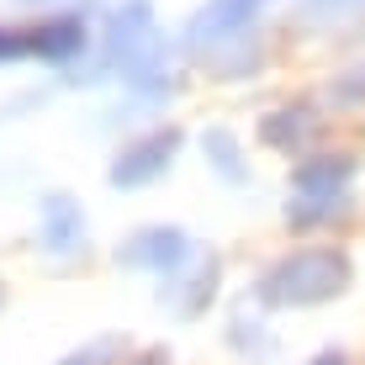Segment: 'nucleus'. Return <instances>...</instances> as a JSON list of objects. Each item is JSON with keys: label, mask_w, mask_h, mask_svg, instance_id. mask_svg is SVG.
Listing matches in <instances>:
<instances>
[{"label": "nucleus", "mask_w": 365, "mask_h": 365, "mask_svg": "<svg viewBox=\"0 0 365 365\" xmlns=\"http://www.w3.org/2000/svg\"><path fill=\"white\" fill-rule=\"evenodd\" d=\"M27 43H32V53H43V58H74L80 43H85V27H80V16H64V27L48 21V27H37Z\"/></svg>", "instance_id": "2"}, {"label": "nucleus", "mask_w": 365, "mask_h": 365, "mask_svg": "<svg viewBox=\"0 0 365 365\" xmlns=\"http://www.w3.org/2000/svg\"><path fill=\"white\" fill-rule=\"evenodd\" d=\"M180 238H175V233H154V238H133V244H128V255H180Z\"/></svg>", "instance_id": "3"}, {"label": "nucleus", "mask_w": 365, "mask_h": 365, "mask_svg": "<svg viewBox=\"0 0 365 365\" xmlns=\"http://www.w3.org/2000/svg\"><path fill=\"white\" fill-rule=\"evenodd\" d=\"M175 143H180L175 133H159V138H143V143H133L128 154L117 159V170H111V175H117V185H133L138 175H143V180H148V175H159V170H165V159L175 154Z\"/></svg>", "instance_id": "1"}, {"label": "nucleus", "mask_w": 365, "mask_h": 365, "mask_svg": "<svg viewBox=\"0 0 365 365\" xmlns=\"http://www.w3.org/2000/svg\"><path fill=\"white\" fill-rule=\"evenodd\" d=\"M27 37H16V32H0V64H6V58H16V53H27Z\"/></svg>", "instance_id": "4"}]
</instances>
